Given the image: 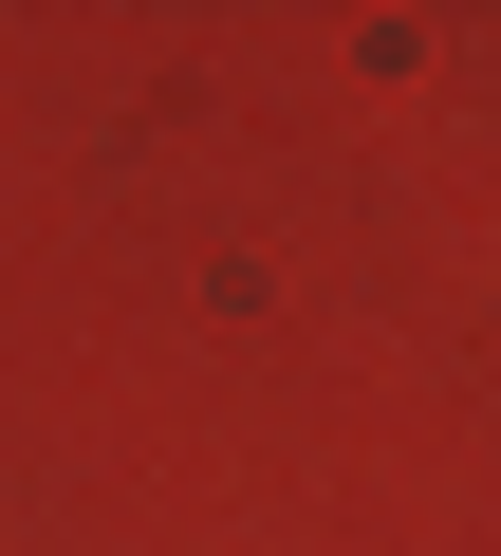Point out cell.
<instances>
[]
</instances>
